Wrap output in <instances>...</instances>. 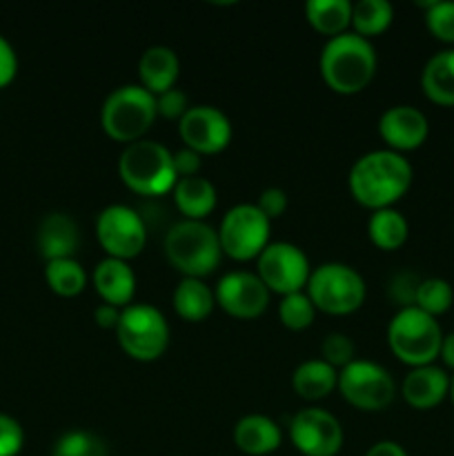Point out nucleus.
<instances>
[{
    "label": "nucleus",
    "mask_w": 454,
    "mask_h": 456,
    "mask_svg": "<svg viewBox=\"0 0 454 456\" xmlns=\"http://www.w3.org/2000/svg\"><path fill=\"white\" fill-rule=\"evenodd\" d=\"M172 191L176 209L185 216V221H205L216 209V187L207 178H178Z\"/></svg>",
    "instance_id": "22"
},
{
    "label": "nucleus",
    "mask_w": 454,
    "mask_h": 456,
    "mask_svg": "<svg viewBox=\"0 0 454 456\" xmlns=\"http://www.w3.org/2000/svg\"><path fill=\"white\" fill-rule=\"evenodd\" d=\"M223 256L231 261H252L270 245L272 221L254 203L234 205L218 225Z\"/></svg>",
    "instance_id": "9"
},
{
    "label": "nucleus",
    "mask_w": 454,
    "mask_h": 456,
    "mask_svg": "<svg viewBox=\"0 0 454 456\" xmlns=\"http://www.w3.org/2000/svg\"><path fill=\"white\" fill-rule=\"evenodd\" d=\"M118 346L129 359L151 363L169 347V323L160 310L147 303H132L123 310L116 328Z\"/></svg>",
    "instance_id": "7"
},
{
    "label": "nucleus",
    "mask_w": 454,
    "mask_h": 456,
    "mask_svg": "<svg viewBox=\"0 0 454 456\" xmlns=\"http://www.w3.org/2000/svg\"><path fill=\"white\" fill-rule=\"evenodd\" d=\"M343 439L341 421L320 408L301 410L289 421V441L303 456H336Z\"/></svg>",
    "instance_id": "13"
},
{
    "label": "nucleus",
    "mask_w": 454,
    "mask_h": 456,
    "mask_svg": "<svg viewBox=\"0 0 454 456\" xmlns=\"http://www.w3.org/2000/svg\"><path fill=\"white\" fill-rule=\"evenodd\" d=\"M421 87L432 102L443 107L454 105V49L434 53L426 62Z\"/></svg>",
    "instance_id": "24"
},
{
    "label": "nucleus",
    "mask_w": 454,
    "mask_h": 456,
    "mask_svg": "<svg viewBox=\"0 0 454 456\" xmlns=\"http://www.w3.org/2000/svg\"><path fill=\"white\" fill-rule=\"evenodd\" d=\"M365 456H408V452L396 441H378L365 452Z\"/></svg>",
    "instance_id": "42"
},
{
    "label": "nucleus",
    "mask_w": 454,
    "mask_h": 456,
    "mask_svg": "<svg viewBox=\"0 0 454 456\" xmlns=\"http://www.w3.org/2000/svg\"><path fill=\"white\" fill-rule=\"evenodd\" d=\"M320 354H323L325 363L332 365L334 370H343L352 361H356V346L347 334L332 332L323 338Z\"/></svg>",
    "instance_id": "34"
},
{
    "label": "nucleus",
    "mask_w": 454,
    "mask_h": 456,
    "mask_svg": "<svg viewBox=\"0 0 454 456\" xmlns=\"http://www.w3.org/2000/svg\"><path fill=\"white\" fill-rule=\"evenodd\" d=\"M443 332L434 316L418 307H401L387 325V346L401 363L423 368L441 354Z\"/></svg>",
    "instance_id": "5"
},
{
    "label": "nucleus",
    "mask_w": 454,
    "mask_h": 456,
    "mask_svg": "<svg viewBox=\"0 0 454 456\" xmlns=\"http://www.w3.org/2000/svg\"><path fill=\"white\" fill-rule=\"evenodd\" d=\"M377 65L378 61L374 45L354 31L329 38L319 61L325 85L341 96L363 92L372 83Z\"/></svg>",
    "instance_id": "2"
},
{
    "label": "nucleus",
    "mask_w": 454,
    "mask_h": 456,
    "mask_svg": "<svg viewBox=\"0 0 454 456\" xmlns=\"http://www.w3.org/2000/svg\"><path fill=\"white\" fill-rule=\"evenodd\" d=\"M172 303L174 310L182 321L200 323L214 312L216 297H214V289L203 279H182L174 289Z\"/></svg>",
    "instance_id": "25"
},
{
    "label": "nucleus",
    "mask_w": 454,
    "mask_h": 456,
    "mask_svg": "<svg viewBox=\"0 0 454 456\" xmlns=\"http://www.w3.org/2000/svg\"><path fill=\"white\" fill-rule=\"evenodd\" d=\"M156 96L141 85H123L116 87L105 98L101 110V127L111 141L132 142L142 141V134L154 125Z\"/></svg>",
    "instance_id": "6"
},
{
    "label": "nucleus",
    "mask_w": 454,
    "mask_h": 456,
    "mask_svg": "<svg viewBox=\"0 0 454 456\" xmlns=\"http://www.w3.org/2000/svg\"><path fill=\"white\" fill-rule=\"evenodd\" d=\"M234 444L243 454L267 456L280 448L283 432L274 419L265 414H247L234 426Z\"/></svg>",
    "instance_id": "21"
},
{
    "label": "nucleus",
    "mask_w": 454,
    "mask_h": 456,
    "mask_svg": "<svg viewBox=\"0 0 454 456\" xmlns=\"http://www.w3.org/2000/svg\"><path fill=\"white\" fill-rule=\"evenodd\" d=\"M45 281L53 294L74 298L87 288V272L76 258H58V261H47Z\"/></svg>",
    "instance_id": "28"
},
{
    "label": "nucleus",
    "mask_w": 454,
    "mask_h": 456,
    "mask_svg": "<svg viewBox=\"0 0 454 456\" xmlns=\"http://www.w3.org/2000/svg\"><path fill=\"white\" fill-rule=\"evenodd\" d=\"M441 359L448 365L450 370H454V332L443 337V343H441Z\"/></svg>",
    "instance_id": "43"
},
{
    "label": "nucleus",
    "mask_w": 454,
    "mask_h": 456,
    "mask_svg": "<svg viewBox=\"0 0 454 456\" xmlns=\"http://www.w3.org/2000/svg\"><path fill=\"white\" fill-rule=\"evenodd\" d=\"M338 392L361 412H381L394 401L396 386L392 374L374 361H352L338 370Z\"/></svg>",
    "instance_id": "10"
},
{
    "label": "nucleus",
    "mask_w": 454,
    "mask_h": 456,
    "mask_svg": "<svg viewBox=\"0 0 454 456\" xmlns=\"http://www.w3.org/2000/svg\"><path fill=\"white\" fill-rule=\"evenodd\" d=\"M450 399H452V403H454V377L450 379Z\"/></svg>",
    "instance_id": "44"
},
{
    "label": "nucleus",
    "mask_w": 454,
    "mask_h": 456,
    "mask_svg": "<svg viewBox=\"0 0 454 456\" xmlns=\"http://www.w3.org/2000/svg\"><path fill=\"white\" fill-rule=\"evenodd\" d=\"M426 25L434 38L443 43H454V3L452 0H434L426 12Z\"/></svg>",
    "instance_id": "33"
},
{
    "label": "nucleus",
    "mask_w": 454,
    "mask_h": 456,
    "mask_svg": "<svg viewBox=\"0 0 454 456\" xmlns=\"http://www.w3.org/2000/svg\"><path fill=\"white\" fill-rule=\"evenodd\" d=\"M394 20V7L387 0H359L352 4V29L363 38L381 36Z\"/></svg>",
    "instance_id": "29"
},
{
    "label": "nucleus",
    "mask_w": 454,
    "mask_h": 456,
    "mask_svg": "<svg viewBox=\"0 0 454 456\" xmlns=\"http://www.w3.org/2000/svg\"><path fill=\"white\" fill-rule=\"evenodd\" d=\"M96 239L107 256L129 263L147 245L145 221L127 205H109L96 216Z\"/></svg>",
    "instance_id": "12"
},
{
    "label": "nucleus",
    "mask_w": 454,
    "mask_h": 456,
    "mask_svg": "<svg viewBox=\"0 0 454 456\" xmlns=\"http://www.w3.org/2000/svg\"><path fill=\"white\" fill-rule=\"evenodd\" d=\"M401 395L414 410H432L450 395V377L436 365L412 368L405 374Z\"/></svg>",
    "instance_id": "18"
},
{
    "label": "nucleus",
    "mask_w": 454,
    "mask_h": 456,
    "mask_svg": "<svg viewBox=\"0 0 454 456\" xmlns=\"http://www.w3.org/2000/svg\"><path fill=\"white\" fill-rule=\"evenodd\" d=\"M165 256L182 279H205L223 261L218 232L205 221H181L165 236Z\"/></svg>",
    "instance_id": "3"
},
{
    "label": "nucleus",
    "mask_w": 454,
    "mask_h": 456,
    "mask_svg": "<svg viewBox=\"0 0 454 456\" xmlns=\"http://www.w3.org/2000/svg\"><path fill=\"white\" fill-rule=\"evenodd\" d=\"M174 169H176L178 178H191L199 176L200 172V154H196L190 147H182L174 154Z\"/></svg>",
    "instance_id": "40"
},
{
    "label": "nucleus",
    "mask_w": 454,
    "mask_h": 456,
    "mask_svg": "<svg viewBox=\"0 0 454 456\" xmlns=\"http://www.w3.org/2000/svg\"><path fill=\"white\" fill-rule=\"evenodd\" d=\"M412 176V165L405 160L403 154L392 150H374L352 165L347 185L356 203L378 212L392 208L396 200L408 194Z\"/></svg>",
    "instance_id": "1"
},
{
    "label": "nucleus",
    "mask_w": 454,
    "mask_h": 456,
    "mask_svg": "<svg viewBox=\"0 0 454 456\" xmlns=\"http://www.w3.org/2000/svg\"><path fill=\"white\" fill-rule=\"evenodd\" d=\"M156 111H158L163 118L167 120H178L181 123L182 116L190 111V101H187V94L181 89H167L165 94L156 96Z\"/></svg>",
    "instance_id": "36"
},
{
    "label": "nucleus",
    "mask_w": 454,
    "mask_h": 456,
    "mask_svg": "<svg viewBox=\"0 0 454 456\" xmlns=\"http://www.w3.org/2000/svg\"><path fill=\"white\" fill-rule=\"evenodd\" d=\"M22 445H25V432L20 423L0 412V456H18Z\"/></svg>",
    "instance_id": "35"
},
{
    "label": "nucleus",
    "mask_w": 454,
    "mask_h": 456,
    "mask_svg": "<svg viewBox=\"0 0 454 456\" xmlns=\"http://www.w3.org/2000/svg\"><path fill=\"white\" fill-rule=\"evenodd\" d=\"M430 125L426 114L412 105H394L378 118V134L392 151H412L426 142Z\"/></svg>",
    "instance_id": "16"
},
{
    "label": "nucleus",
    "mask_w": 454,
    "mask_h": 456,
    "mask_svg": "<svg viewBox=\"0 0 454 456\" xmlns=\"http://www.w3.org/2000/svg\"><path fill=\"white\" fill-rule=\"evenodd\" d=\"M120 181L141 196H163L174 190L178 176L174 154L156 141H136L118 159Z\"/></svg>",
    "instance_id": "4"
},
{
    "label": "nucleus",
    "mask_w": 454,
    "mask_h": 456,
    "mask_svg": "<svg viewBox=\"0 0 454 456\" xmlns=\"http://www.w3.org/2000/svg\"><path fill=\"white\" fill-rule=\"evenodd\" d=\"M36 243H38V252L45 261L74 258L80 243L78 225H76V221L69 214H47L38 225Z\"/></svg>",
    "instance_id": "19"
},
{
    "label": "nucleus",
    "mask_w": 454,
    "mask_h": 456,
    "mask_svg": "<svg viewBox=\"0 0 454 456\" xmlns=\"http://www.w3.org/2000/svg\"><path fill=\"white\" fill-rule=\"evenodd\" d=\"M254 205H256L270 221H274V218L283 216L285 209H288V194H285L280 187H267V190H263L261 194H258L256 203Z\"/></svg>",
    "instance_id": "38"
},
{
    "label": "nucleus",
    "mask_w": 454,
    "mask_h": 456,
    "mask_svg": "<svg viewBox=\"0 0 454 456\" xmlns=\"http://www.w3.org/2000/svg\"><path fill=\"white\" fill-rule=\"evenodd\" d=\"M314 316L316 307L305 292L288 294V297L280 298L279 319L292 332H303V330L310 328L314 323Z\"/></svg>",
    "instance_id": "32"
},
{
    "label": "nucleus",
    "mask_w": 454,
    "mask_h": 456,
    "mask_svg": "<svg viewBox=\"0 0 454 456\" xmlns=\"http://www.w3.org/2000/svg\"><path fill=\"white\" fill-rule=\"evenodd\" d=\"M270 294L256 274L243 270L227 272L214 289L216 305L240 321L258 319L270 305Z\"/></svg>",
    "instance_id": "14"
},
{
    "label": "nucleus",
    "mask_w": 454,
    "mask_h": 456,
    "mask_svg": "<svg viewBox=\"0 0 454 456\" xmlns=\"http://www.w3.org/2000/svg\"><path fill=\"white\" fill-rule=\"evenodd\" d=\"M120 314H123V310H120V307L109 305V303H101V305L93 310V321H96L98 328L116 330L118 328Z\"/></svg>",
    "instance_id": "41"
},
{
    "label": "nucleus",
    "mask_w": 454,
    "mask_h": 456,
    "mask_svg": "<svg viewBox=\"0 0 454 456\" xmlns=\"http://www.w3.org/2000/svg\"><path fill=\"white\" fill-rule=\"evenodd\" d=\"M305 18L314 31L336 38V36L347 34V27H352V3L350 0H310L305 4Z\"/></svg>",
    "instance_id": "26"
},
{
    "label": "nucleus",
    "mask_w": 454,
    "mask_h": 456,
    "mask_svg": "<svg viewBox=\"0 0 454 456\" xmlns=\"http://www.w3.org/2000/svg\"><path fill=\"white\" fill-rule=\"evenodd\" d=\"M409 225L401 212L394 208L372 212L368 221V236L383 252H394L408 240Z\"/></svg>",
    "instance_id": "27"
},
{
    "label": "nucleus",
    "mask_w": 454,
    "mask_h": 456,
    "mask_svg": "<svg viewBox=\"0 0 454 456\" xmlns=\"http://www.w3.org/2000/svg\"><path fill=\"white\" fill-rule=\"evenodd\" d=\"M52 456H109L105 441L89 430H69L53 444Z\"/></svg>",
    "instance_id": "31"
},
{
    "label": "nucleus",
    "mask_w": 454,
    "mask_h": 456,
    "mask_svg": "<svg viewBox=\"0 0 454 456\" xmlns=\"http://www.w3.org/2000/svg\"><path fill=\"white\" fill-rule=\"evenodd\" d=\"M178 74H181V62H178L176 52L165 45H154V47L145 49L138 61L141 87H145L154 96L176 87Z\"/></svg>",
    "instance_id": "20"
},
{
    "label": "nucleus",
    "mask_w": 454,
    "mask_h": 456,
    "mask_svg": "<svg viewBox=\"0 0 454 456\" xmlns=\"http://www.w3.org/2000/svg\"><path fill=\"white\" fill-rule=\"evenodd\" d=\"M178 134L196 154H221L231 142V120L218 107L194 105L178 123Z\"/></svg>",
    "instance_id": "15"
},
{
    "label": "nucleus",
    "mask_w": 454,
    "mask_h": 456,
    "mask_svg": "<svg viewBox=\"0 0 454 456\" xmlns=\"http://www.w3.org/2000/svg\"><path fill=\"white\" fill-rule=\"evenodd\" d=\"M338 386V370L323 359L303 361L292 372V390L305 401H320Z\"/></svg>",
    "instance_id": "23"
},
{
    "label": "nucleus",
    "mask_w": 454,
    "mask_h": 456,
    "mask_svg": "<svg viewBox=\"0 0 454 456\" xmlns=\"http://www.w3.org/2000/svg\"><path fill=\"white\" fill-rule=\"evenodd\" d=\"M421 285V281L417 279L414 274L409 272H403V274H396L394 279L390 281V298L394 303H399L401 307H412L414 305V298H417V289Z\"/></svg>",
    "instance_id": "37"
},
{
    "label": "nucleus",
    "mask_w": 454,
    "mask_h": 456,
    "mask_svg": "<svg viewBox=\"0 0 454 456\" xmlns=\"http://www.w3.org/2000/svg\"><path fill=\"white\" fill-rule=\"evenodd\" d=\"M454 289L445 279H423L417 289V298H414V307L430 316L445 314L452 307Z\"/></svg>",
    "instance_id": "30"
},
{
    "label": "nucleus",
    "mask_w": 454,
    "mask_h": 456,
    "mask_svg": "<svg viewBox=\"0 0 454 456\" xmlns=\"http://www.w3.org/2000/svg\"><path fill=\"white\" fill-rule=\"evenodd\" d=\"M92 281L102 303H109V305L120 307V310L132 305L134 294H136V274H134L132 265L127 261L109 256L102 258L93 267Z\"/></svg>",
    "instance_id": "17"
},
{
    "label": "nucleus",
    "mask_w": 454,
    "mask_h": 456,
    "mask_svg": "<svg viewBox=\"0 0 454 456\" xmlns=\"http://www.w3.org/2000/svg\"><path fill=\"white\" fill-rule=\"evenodd\" d=\"M18 74V56L16 49L12 47L4 36H0V89H4L7 85L13 83Z\"/></svg>",
    "instance_id": "39"
},
{
    "label": "nucleus",
    "mask_w": 454,
    "mask_h": 456,
    "mask_svg": "<svg viewBox=\"0 0 454 456\" xmlns=\"http://www.w3.org/2000/svg\"><path fill=\"white\" fill-rule=\"evenodd\" d=\"M305 294L319 312L345 316L359 310L365 301V281L345 263H323L312 270Z\"/></svg>",
    "instance_id": "8"
},
{
    "label": "nucleus",
    "mask_w": 454,
    "mask_h": 456,
    "mask_svg": "<svg viewBox=\"0 0 454 456\" xmlns=\"http://www.w3.org/2000/svg\"><path fill=\"white\" fill-rule=\"evenodd\" d=\"M310 274V258L294 243H270L256 258V276L270 292L280 297L303 292Z\"/></svg>",
    "instance_id": "11"
}]
</instances>
